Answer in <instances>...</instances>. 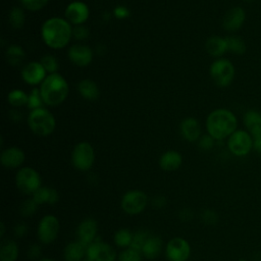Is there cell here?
Segmentation results:
<instances>
[{
    "mask_svg": "<svg viewBox=\"0 0 261 261\" xmlns=\"http://www.w3.org/2000/svg\"><path fill=\"white\" fill-rule=\"evenodd\" d=\"M69 60L77 66H87L93 59V51L89 46L75 44L68 49Z\"/></svg>",
    "mask_w": 261,
    "mask_h": 261,
    "instance_id": "cell-16",
    "label": "cell"
},
{
    "mask_svg": "<svg viewBox=\"0 0 261 261\" xmlns=\"http://www.w3.org/2000/svg\"><path fill=\"white\" fill-rule=\"evenodd\" d=\"M198 145L200 149L208 151L214 146V139L210 135H203L198 140Z\"/></svg>",
    "mask_w": 261,
    "mask_h": 261,
    "instance_id": "cell-40",
    "label": "cell"
},
{
    "mask_svg": "<svg viewBox=\"0 0 261 261\" xmlns=\"http://www.w3.org/2000/svg\"><path fill=\"white\" fill-rule=\"evenodd\" d=\"M206 50L211 56L214 57H219L223 55L226 51H228L226 39L218 36L210 37L206 42Z\"/></svg>",
    "mask_w": 261,
    "mask_h": 261,
    "instance_id": "cell-25",
    "label": "cell"
},
{
    "mask_svg": "<svg viewBox=\"0 0 261 261\" xmlns=\"http://www.w3.org/2000/svg\"><path fill=\"white\" fill-rule=\"evenodd\" d=\"M59 229H60V223L58 218L55 215H52V214L44 215L38 223V227H37L38 240L40 241V243L44 245H49L56 240L59 233Z\"/></svg>",
    "mask_w": 261,
    "mask_h": 261,
    "instance_id": "cell-9",
    "label": "cell"
},
{
    "mask_svg": "<svg viewBox=\"0 0 261 261\" xmlns=\"http://www.w3.org/2000/svg\"><path fill=\"white\" fill-rule=\"evenodd\" d=\"M113 14L117 19H125L129 16L130 12L125 6L118 5L113 9Z\"/></svg>",
    "mask_w": 261,
    "mask_h": 261,
    "instance_id": "cell-42",
    "label": "cell"
},
{
    "mask_svg": "<svg viewBox=\"0 0 261 261\" xmlns=\"http://www.w3.org/2000/svg\"><path fill=\"white\" fill-rule=\"evenodd\" d=\"M117 255L114 247L96 239L87 247L86 258L91 261H115Z\"/></svg>",
    "mask_w": 261,
    "mask_h": 261,
    "instance_id": "cell-12",
    "label": "cell"
},
{
    "mask_svg": "<svg viewBox=\"0 0 261 261\" xmlns=\"http://www.w3.org/2000/svg\"><path fill=\"white\" fill-rule=\"evenodd\" d=\"M71 164L81 171L91 169L95 161V151L93 146L88 142H80L72 149L70 156Z\"/></svg>",
    "mask_w": 261,
    "mask_h": 261,
    "instance_id": "cell-6",
    "label": "cell"
},
{
    "mask_svg": "<svg viewBox=\"0 0 261 261\" xmlns=\"http://www.w3.org/2000/svg\"><path fill=\"white\" fill-rule=\"evenodd\" d=\"M245 1H247V2H251V1H253V0H245Z\"/></svg>",
    "mask_w": 261,
    "mask_h": 261,
    "instance_id": "cell-52",
    "label": "cell"
},
{
    "mask_svg": "<svg viewBox=\"0 0 261 261\" xmlns=\"http://www.w3.org/2000/svg\"><path fill=\"white\" fill-rule=\"evenodd\" d=\"M90 32L88 30L87 27L80 24V25H75L72 29V36L76 39V40H85L88 38Z\"/></svg>",
    "mask_w": 261,
    "mask_h": 261,
    "instance_id": "cell-41",
    "label": "cell"
},
{
    "mask_svg": "<svg viewBox=\"0 0 261 261\" xmlns=\"http://www.w3.org/2000/svg\"><path fill=\"white\" fill-rule=\"evenodd\" d=\"M38 261H54V260L49 259V258H41V259H39Z\"/></svg>",
    "mask_w": 261,
    "mask_h": 261,
    "instance_id": "cell-49",
    "label": "cell"
},
{
    "mask_svg": "<svg viewBox=\"0 0 261 261\" xmlns=\"http://www.w3.org/2000/svg\"><path fill=\"white\" fill-rule=\"evenodd\" d=\"M245 18H246L245 10L242 7L240 6L232 7L224 14L222 25L226 31L233 32L239 30L243 25Z\"/></svg>",
    "mask_w": 261,
    "mask_h": 261,
    "instance_id": "cell-18",
    "label": "cell"
},
{
    "mask_svg": "<svg viewBox=\"0 0 261 261\" xmlns=\"http://www.w3.org/2000/svg\"><path fill=\"white\" fill-rule=\"evenodd\" d=\"M90 9L88 5L82 1H73L65 8V18L74 25H80L86 22L89 18Z\"/></svg>",
    "mask_w": 261,
    "mask_h": 261,
    "instance_id": "cell-13",
    "label": "cell"
},
{
    "mask_svg": "<svg viewBox=\"0 0 261 261\" xmlns=\"http://www.w3.org/2000/svg\"><path fill=\"white\" fill-rule=\"evenodd\" d=\"M150 234L147 233L146 231H143V230H140V231H137L134 233V237H133V241H132V244H130V248L135 249V250H138V251H142L148 237Z\"/></svg>",
    "mask_w": 261,
    "mask_h": 261,
    "instance_id": "cell-37",
    "label": "cell"
},
{
    "mask_svg": "<svg viewBox=\"0 0 261 261\" xmlns=\"http://www.w3.org/2000/svg\"><path fill=\"white\" fill-rule=\"evenodd\" d=\"M253 149H254L257 153L261 154V138H259V139H255V140H254Z\"/></svg>",
    "mask_w": 261,
    "mask_h": 261,
    "instance_id": "cell-47",
    "label": "cell"
},
{
    "mask_svg": "<svg viewBox=\"0 0 261 261\" xmlns=\"http://www.w3.org/2000/svg\"><path fill=\"white\" fill-rule=\"evenodd\" d=\"M19 255V248L15 241L4 240L0 246V261H16Z\"/></svg>",
    "mask_w": 261,
    "mask_h": 261,
    "instance_id": "cell-26",
    "label": "cell"
},
{
    "mask_svg": "<svg viewBox=\"0 0 261 261\" xmlns=\"http://www.w3.org/2000/svg\"><path fill=\"white\" fill-rule=\"evenodd\" d=\"M16 188L25 195H33L42 187V179L39 172L29 166L18 169L15 175Z\"/></svg>",
    "mask_w": 261,
    "mask_h": 261,
    "instance_id": "cell-5",
    "label": "cell"
},
{
    "mask_svg": "<svg viewBox=\"0 0 261 261\" xmlns=\"http://www.w3.org/2000/svg\"><path fill=\"white\" fill-rule=\"evenodd\" d=\"M29 95H27L22 90L14 89L9 92L7 96V101L10 105L14 107H21L23 105H28Z\"/></svg>",
    "mask_w": 261,
    "mask_h": 261,
    "instance_id": "cell-30",
    "label": "cell"
},
{
    "mask_svg": "<svg viewBox=\"0 0 261 261\" xmlns=\"http://www.w3.org/2000/svg\"><path fill=\"white\" fill-rule=\"evenodd\" d=\"M117 261H142V253L129 247L118 254Z\"/></svg>",
    "mask_w": 261,
    "mask_h": 261,
    "instance_id": "cell-33",
    "label": "cell"
},
{
    "mask_svg": "<svg viewBox=\"0 0 261 261\" xmlns=\"http://www.w3.org/2000/svg\"><path fill=\"white\" fill-rule=\"evenodd\" d=\"M98 233V223L94 218L88 217L80 222L76 228L77 241L86 246L96 241Z\"/></svg>",
    "mask_w": 261,
    "mask_h": 261,
    "instance_id": "cell-15",
    "label": "cell"
},
{
    "mask_svg": "<svg viewBox=\"0 0 261 261\" xmlns=\"http://www.w3.org/2000/svg\"><path fill=\"white\" fill-rule=\"evenodd\" d=\"M237 125L238 120L236 115L231 111L223 108L213 110L206 119L208 135L217 141L223 140L233 134Z\"/></svg>",
    "mask_w": 261,
    "mask_h": 261,
    "instance_id": "cell-2",
    "label": "cell"
},
{
    "mask_svg": "<svg viewBox=\"0 0 261 261\" xmlns=\"http://www.w3.org/2000/svg\"><path fill=\"white\" fill-rule=\"evenodd\" d=\"M163 241L159 236H149L141 253L148 260L156 259L162 252Z\"/></svg>",
    "mask_w": 261,
    "mask_h": 261,
    "instance_id": "cell-22",
    "label": "cell"
},
{
    "mask_svg": "<svg viewBox=\"0 0 261 261\" xmlns=\"http://www.w3.org/2000/svg\"><path fill=\"white\" fill-rule=\"evenodd\" d=\"M134 233L128 228H119L113 236L114 244L122 249L130 247Z\"/></svg>",
    "mask_w": 261,
    "mask_h": 261,
    "instance_id": "cell-29",
    "label": "cell"
},
{
    "mask_svg": "<svg viewBox=\"0 0 261 261\" xmlns=\"http://www.w3.org/2000/svg\"><path fill=\"white\" fill-rule=\"evenodd\" d=\"M4 232H5V225H4V222L1 221V223H0V236H1V238L4 237Z\"/></svg>",
    "mask_w": 261,
    "mask_h": 261,
    "instance_id": "cell-48",
    "label": "cell"
},
{
    "mask_svg": "<svg viewBox=\"0 0 261 261\" xmlns=\"http://www.w3.org/2000/svg\"><path fill=\"white\" fill-rule=\"evenodd\" d=\"M5 57H6V60L9 64H11L12 66H17L24 59L25 52H24V50L22 49L21 46L12 44L6 49Z\"/></svg>",
    "mask_w": 261,
    "mask_h": 261,
    "instance_id": "cell-28",
    "label": "cell"
},
{
    "mask_svg": "<svg viewBox=\"0 0 261 261\" xmlns=\"http://www.w3.org/2000/svg\"><path fill=\"white\" fill-rule=\"evenodd\" d=\"M43 104H44V101H43V99H42L40 89L34 88V89L31 91L30 95H29L28 107H29L31 110H34V109L43 107Z\"/></svg>",
    "mask_w": 261,
    "mask_h": 261,
    "instance_id": "cell-34",
    "label": "cell"
},
{
    "mask_svg": "<svg viewBox=\"0 0 261 261\" xmlns=\"http://www.w3.org/2000/svg\"><path fill=\"white\" fill-rule=\"evenodd\" d=\"M77 91L82 97L90 101L96 100L99 97V93H100L97 84L90 79L82 80L77 84Z\"/></svg>",
    "mask_w": 261,
    "mask_h": 261,
    "instance_id": "cell-27",
    "label": "cell"
},
{
    "mask_svg": "<svg viewBox=\"0 0 261 261\" xmlns=\"http://www.w3.org/2000/svg\"><path fill=\"white\" fill-rule=\"evenodd\" d=\"M46 70L41 64V62L38 61H32L24 65V67L21 70V77L22 80L31 85V86H37L43 83L46 75Z\"/></svg>",
    "mask_w": 261,
    "mask_h": 261,
    "instance_id": "cell-14",
    "label": "cell"
},
{
    "mask_svg": "<svg viewBox=\"0 0 261 261\" xmlns=\"http://www.w3.org/2000/svg\"><path fill=\"white\" fill-rule=\"evenodd\" d=\"M164 253L168 261H188L191 256V246L186 239L174 237L165 245Z\"/></svg>",
    "mask_w": 261,
    "mask_h": 261,
    "instance_id": "cell-11",
    "label": "cell"
},
{
    "mask_svg": "<svg viewBox=\"0 0 261 261\" xmlns=\"http://www.w3.org/2000/svg\"><path fill=\"white\" fill-rule=\"evenodd\" d=\"M38 204L35 202V200L33 198H29L25 201H23L20 205V214L24 217L28 216H32L33 214L36 213L37 209H38Z\"/></svg>",
    "mask_w": 261,
    "mask_h": 261,
    "instance_id": "cell-36",
    "label": "cell"
},
{
    "mask_svg": "<svg viewBox=\"0 0 261 261\" xmlns=\"http://www.w3.org/2000/svg\"><path fill=\"white\" fill-rule=\"evenodd\" d=\"M180 133L188 142L198 141L201 137V126L194 117H187L180 123Z\"/></svg>",
    "mask_w": 261,
    "mask_h": 261,
    "instance_id": "cell-19",
    "label": "cell"
},
{
    "mask_svg": "<svg viewBox=\"0 0 261 261\" xmlns=\"http://www.w3.org/2000/svg\"><path fill=\"white\" fill-rule=\"evenodd\" d=\"M182 163V156L175 150L164 152L159 158V166L165 171H173L179 168Z\"/></svg>",
    "mask_w": 261,
    "mask_h": 261,
    "instance_id": "cell-21",
    "label": "cell"
},
{
    "mask_svg": "<svg viewBox=\"0 0 261 261\" xmlns=\"http://www.w3.org/2000/svg\"><path fill=\"white\" fill-rule=\"evenodd\" d=\"M32 198L35 200V202L38 205L42 204H50L54 205L58 201V192L54 188H48V187H41L39 188L32 196Z\"/></svg>",
    "mask_w": 261,
    "mask_h": 261,
    "instance_id": "cell-24",
    "label": "cell"
},
{
    "mask_svg": "<svg viewBox=\"0 0 261 261\" xmlns=\"http://www.w3.org/2000/svg\"><path fill=\"white\" fill-rule=\"evenodd\" d=\"M41 64L43 65V67L45 68V70L47 72H49V74L51 73H55L57 72L58 69V61L57 59L50 54H46L41 58Z\"/></svg>",
    "mask_w": 261,
    "mask_h": 261,
    "instance_id": "cell-35",
    "label": "cell"
},
{
    "mask_svg": "<svg viewBox=\"0 0 261 261\" xmlns=\"http://www.w3.org/2000/svg\"><path fill=\"white\" fill-rule=\"evenodd\" d=\"M28 124L35 135L47 137L54 132L56 121L53 114L48 109L41 107L31 110L28 116Z\"/></svg>",
    "mask_w": 261,
    "mask_h": 261,
    "instance_id": "cell-4",
    "label": "cell"
},
{
    "mask_svg": "<svg viewBox=\"0 0 261 261\" xmlns=\"http://www.w3.org/2000/svg\"><path fill=\"white\" fill-rule=\"evenodd\" d=\"M254 139L246 130H236L228 137L227 148L231 154L238 157L248 155L253 149Z\"/></svg>",
    "mask_w": 261,
    "mask_h": 261,
    "instance_id": "cell-10",
    "label": "cell"
},
{
    "mask_svg": "<svg viewBox=\"0 0 261 261\" xmlns=\"http://www.w3.org/2000/svg\"><path fill=\"white\" fill-rule=\"evenodd\" d=\"M83 261H91V260H90V259H88V258H85Z\"/></svg>",
    "mask_w": 261,
    "mask_h": 261,
    "instance_id": "cell-51",
    "label": "cell"
},
{
    "mask_svg": "<svg viewBox=\"0 0 261 261\" xmlns=\"http://www.w3.org/2000/svg\"><path fill=\"white\" fill-rule=\"evenodd\" d=\"M244 124L252 138H261V113L256 110H248L244 115Z\"/></svg>",
    "mask_w": 261,
    "mask_h": 261,
    "instance_id": "cell-20",
    "label": "cell"
},
{
    "mask_svg": "<svg viewBox=\"0 0 261 261\" xmlns=\"http://www.w3.org/2000/svg\"><path fill=\"white\" fill-rule=\"evenodd\" d=\"M148 205L147 195L140 190L127 191L121 198L120 207L128 215H138L142 213Z\"/></svg>",
    "mask_w": 261,
    "mask_h": 261,
    "instance_id": "cell-7",
    "label": "cell"
},
{
    "mask_svg": "<svg viewBox=\"0 0 261 261\" xmlns=\"http://www.w3.org/2000/svg\"><path fill=\"white\" fill-rule=\"evenodd\" d=\"M226 39V43H227V50L241 55L243 53H245L246 51V44L244 42V40L238 36H231V37H227Z\"/></svg>",
    "mask_w": 261,
    "mask_h": 261,
    "instance_id": "cell-32",
    "label": "cell"
},
{
    "mask_svg": "<svg viewBox=\"0 0 261 261\" xmlns=\"http://www.w3.org/2000/svg\"><path fill=\"white\" fill-rule=\"evenodd\" d=\"M27 232H28V226L23 223H18L14 227V234L17 236L18 238H22L23 236L27 234Z\"/></svg>",
    "mask_w": 261,
    "mask_h": 261,
    "instance_id": "cell-44",
    "label": "cell"
},
{
    "mask_svg": "<svg viewBox=\"0 0 261 261\" xmlns=\"http://www.w3.org/2000/svg\"><path fill=\"white\" fill-rule=\"evenodd\" d=\"M87 247L80 241L69 242L63 249L64 261H83L86 257Z\"/></svg>",
    "mask_w": 261,
    "mask_h": 261,
    "instance_id": "cell-23",
    "label": "cell"
},
{
    "mask_svg": "<svg viewBox=\"0 0 261 261\" xmlns=\"http://www.w3.org/2000/svg\"><path fill=\"white\" fill-rule=\"evenodd\" d=\"M8 20L12 28H14V29L22 28L24 24V20H25V14H24L23 9L20 7H17V6L13 7L9 12Z\"/></svg>",
    "mask_w": 261,
    "mask_h": 261,
    "instance_id": "cell-31",
    "label": "cell"
},
{
    "mask_svg": "<svg viewBox=\"0 0 261 261\" xmlns=\"http://www.w3.org/2000/svg\"><path fill=\"white\" fill-rule=\"evenodd\" d=\"M210 76L219 87H227L233 80L234 67L228 59H216L210 65Z\"/></svg>",
    "mask_w": 261,
    "mask_h": 261,
    "instance_id": "cell-8",
    "label": "cell"
},
{
    "mask_svg": "<svg viewBox=\"0 0 261 261\" xmlns=\"http://www.w3.org/2000/svg\"><path fill=\"white\" fill-rule=\"evenodd\" d=\"M153 205L154 207H157V208H161V207H164L166 205V199L164 196H156L154 199H153Z\"/></svg>",
    "mask_w": 261,
    "mask_h": 261,
    "instance_id": "cell-45",
    "label": "cell"
},
{
    "mask_svg": "<svg viewBox=\"0 0 261 261\" xmlns=\"http://www.w3.org/2000/svg\"><path fill=\"white\" fill-rule=\"evenodd\" d=\"M179 217L182 219V221H189L192 218V211L190 209H182L179 212Z\"/></svg>",
    "mask_w": 261,
    "mask_h": 261,
    "instance_id": "cell-46",
    "label": "cell"
},
{
    "mask_svg": "<svg viewBox=\"0 0 261 261\" xmlns=\"http://www.w3.org/2000/svg\"><path fill=\"white\" fill-rule=\"evenodd\" d=\"M41 36L48 47L61 49L69 43L72 37L71 23L62 17H50L43 23Z\"/></svg>",
    "mask_w": 261,
    "mask_h": 261,
    "instance_id": "cell-1",
    "label": "cell"
},
{
    "mask_svg": "<svg viewBox=\"0 0 261 261\" xmlns=\"http://www.w3.org/2000/svg\"><path fill=\"white\" fill-rule=\"evenodd\" d=\"M41 251L42 250H41V247H40L39 244H32L29 247L27 254H28V257L33 260V259H37V258L40 257Z\"/></svg>",
    "mask_w": 261,
    "mask_h": 261,
    "instance_id": "cell-43",
    "label": "cell"
},
{
    "mask_svg": "<svg viewBox=\"0 0 261 261\" xmlns=\"http://www.w3.org/2000/svg\"><path fill=\"white\" fill-rule=\"evenodd\" d=\"M25 159L24 152L18 147H9L1 152L0 161L5 168L13 169L22 165Z\"/></svg>",
    "mask_w": 261,
    "mask_h": 261,
    "instance_id": "cell-17",
    "label": "cell"
},
{
    "mask_svg": "<svg viewBox=\"0 0 261 261\" xmlns=\"http://www.w3.org/2000/svg\"><path fill=\"white\" fill-rule=\"evenodd\" d=\"M40 92L44 104L57 106L66 99L68 95V84L58 72L51 73L41 84Z\"/></svg>",
    "mask_w": 261,
    "mask_h": 261,
    "instance_id": "cell-3",
    "label": "cell"
},
{
    "mask_svg": "<svg viewBox=\"0 0 261 261\" xmlns=\"http://www.w3.org/2000/svg\"><path fill=\"white\" fill-rule=\"evenodd\" d=\"M49 0H20L22 7L30 11H38L46 6Z\"/></svg>",
    "mask_w": 261,
    "mask_h": 261,
    "instance_id": "cell-38",
    "label": "cell"
},
{
    "mask_svg": "<svg viewBox=\"0 0 261 261\" xmlns=\"http://www.w3.org/2000/svg\"><path fill=\"white\" fill-rule=\"evenodd\" d=\"M238 261H249V260L246 259V258H240Z\"/></svg>",
    "mask_w": 261,
    "mask_h": 261,
    "instance_id": "cell-50",
    "label": "cell"
},
{
    "mask_svg": "<svg viewBox=\"0 0 261 261\" xmlns=\"http://www.w3.org/2000/svg\"><path fill=\"white\" fill-rule=\"evenodd\" d=\"M202 220L208 225H214L218 221V214L212 209H205L201 214Z\"/></svg>",
    "mask_w": 261,
    "mask_h": 261,
    "instance_id": "cell-39",
    "label": "cell"
}]
</instances>
